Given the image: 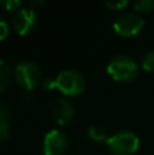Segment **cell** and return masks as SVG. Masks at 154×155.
<instances>
[{
	"label": "cell",
	"instance_id": "obj_1",
	"mask_svg": "<svg viewBox=\"0 0 154 155\" xmlns=\"http://www.w3.org/2000/svg\"><path fill=\"white\" fill-rule=\"evenodd\" d=\"M106 72L116 82L127 83L134 80L139 74L138 64L134 59L124 54L115 56L106 65Z\"/></svg>",
	"mask_w": 154,
	"mask_h": 155
},
{
	"label": "cell",
	"instance_id": "obj_2",
	"mask_svg": "<svg viewBox=\"0 0 154 155\" xmlns=\"http://www.w3.org/2000/svg\"><path fill=\"white\" fill-rule=\"evenodd\" d=\"M56 88L67 97H76L86 87V80L81 72L75 70H64L56 78Z\"/></svg>",
	"mask_w": 154,
	"mask_h": 155
},
{
	"label": "cell",
	"instance_id": "obj_3",
	"mask_svg": "<svg viewBox=\"0 0 154 155\" xmlns=\"http://www.w3.org/2000/svg\"><path fill=\"white\" fill-rule=\"evenodd\" d=\"M106 146L113 155H132L139 148V137L131 131H123L106 139Z\"/></svg>",
	"mask_w": 154,
	"mask_h": 155
},
{
	"label": "cell",
	"instance_id": "obj_4",
	"mask_svg": "<svg viewBox=\"0 0 154 155\" xmlns=\"http://www.w3.org/2000/svg\"><path fill=\"white\" fill-rule=\"evenodd\" d=\"M14 79L19 87L27 91H33L40 83H42V75L38 65L33 61H22L15 67Z\"/></svg>",
	"mask_w": 154,
	"mask_h": 155
},
{
	"label": "cell",
	"instance_id": "obj_5",
	"mask_svg": "<svg viewBox=\"0 0 154 155\" xmlns=\"http://www.w3.org/2000/svg\"><path fill=\"white\" fill-rule=\"evenodd\" d=\"M145 21L136 12L120 14L113 22V30L117 35L122 37H132L136 35L143 27Z\"/></svg>",
	"mask_w": 154,
	"mask_h": 155
},
{
	"label": "cell",
	"instance_id": "obj_6",
	"mask_svg": "<svg viewBox=\"0 0 154 155\" xmlns=\"http://www.w3.org/2000/svg\"><path fill=\"white\" fill-rule=\"evenodd\" d=\"M68 140L67 136L59 129H51L46 132L42 140V154L44 155H63L67 150Z\"/></svg>",
	"mask_w": 154,
	"mask_h": 155
},
{
	"label": "cell",
	"instance_id": "obj_7",
	"mask_svg": "<svg viewBox=\"0 0 154 155\" xmlns=\"http://www.w3.org/2000/svg\"><path fill=\"white\" fill-rule=\"evenodd\" d=\"M37 15L32 8H19L12 16V27L19 35H27L35 29Z\"/></svg>",
	"mask_w": 154,
	"mask_h": 155
},
{
	"label": "cell",
	"instance_id": "obj_8",
	"mask_svg": "<svg viewBox=\"0 0 154 155\" xmlns=\"http://www.w3.org/2000/svg\"><path fill=\"white\" fill-rule=\"evenodd\" d=\"M74 114H75L74 105L67 98L57 99L53 106V117L57 124H60V125L68 124L74 118Z\"/></svg>",
	"mask_w": 154,
	"mask_h": 155
},
{
	"label": "cell",
	"instance_id": "obj_9",
	"mask_svg": "<svg viewBox=\"0 0 154 155\" xmlns=\"http://www.w3.org/2000/svg\"><path fill=\"white\" fill-rule=\"evenodd\" d=\"M10 82H11L10 65H8L4 60H0V94L8 87Z\"/></svg>",
	"mask_w": 154,
	"mask_h": 155
},
{
	"label": "cell",
	"instance_id": "obj_10",
	"mask_svg": "<svg viewBox=\"0 0 154 155\" xmlns=\"http://www.w3.org/2000/svg\"><path fill=\"white\" fill-rule=\"evenodd\" d=\"M87 136L93 142H106V131L101 125H92L87 129Z\"/></svg>",
	"mask_w": 154,
	"mask_h": 155
},
{
	"label": "cell",
	"instance_id": "obj_11",
	"mask_svg": "<svg viewBox=\"0 0 154 155\" xmlns=\"http://www.w3.org/2000/svg\"><path fill=\"white\" fill-rule=\"evenodd\" d=\"M132 7L136 12H150L154 8V0H138L132 3Z\"/></svg>",
	"mask_w": 154,
	"mask_h": 155
},
{
	"label": "cell",
	"instance_id": "obj_12",
	"mask_svg": "<svg viewBox=\"0 0 154 155\" xmlns=\"http://www.w3.org/2000/svg\"><path fill=\"white\" fill-rule=\"evenodd\" d=\"M142 68L147 72H154V51L147 52L142 59Z\"/></svg>",
	"mask_w": 154,
	"mask_h": 155
},
{
	"label": "cell",
	"instance_id": "obj_13",
	"mask_svg": "<svg viewBox=\"0 0 154 155\" xmlns=\"http://www.w3.org/2000/svg\"><path fill=\"white\" fill-rule=\"evenodd\" d=\"M11 134V127L8 120H0V143L7 142Z\"/></svg>",
	"mask_w": 154,
	"mask_h": 155
},
{
	"label": "cell",
	"instance_id": "obj_14",
	"mask_svg": "<svg viewBox=\"0 0 154 155\" xmlns=\"http://www.w3.org/2000/svg\"><path fill=\"white\" fill-rule=\"evenodd\" d=\"M105 5L108 8H111V10H123V8H126L128 5V2L127 0H112V2H105Z\"/></svg>",
	"mask_w": 154,
	"mask_h": 155
},
{
	"label": "cell",
	"instance_id": "obj_15",
	"mask_svg": "<svg viewBox=\"0 0 154 155\" xmlns=\"http://www.w3.org/2000/svg\"><path fill=\"white\" fill-rule=\"evenodd\" d=\"M0 7L5 8L7 11H14L21 7V2H18V0H2L0 2Z\"/></svg>",
	"mask_w": 154,
	"mask_h": 155
},
{
	"label": "cell",
	"instance_id": "obj_16",
	"mask_svg": "<svg viewBox=\"0 0 154 155\" xmlns=\"http://www.w3.org/2000/svg\"><path fill=\"white\" fill-rule=\"evenodd\" d=\"M8 30H10V27H8L7 21H5V18L0 14V41H3L8 35Z\"/></svg>",
	"mask_w": 154,
	"mask_h": 155
},
{
	"label": "cell",
	"instance_id": "obj_17",
	"mask_svg": "<svg viewBox=\"0 0 154 155\" xmlns=\"http://www.w3.org/2000/svg\"><path fill=\"white\" fill-rule=\"evenodd\" d=\"M11 117V107L4 101H0V120H8Z\"/></svg>",
	"mask_w": 154,
	"mask_h": 155
},
{
	"label": "cell",
	"instance_id": "obj_18",
	"mask_svg": "<svg viewBox=\"0 0 154 155\" xmlns=\"http://www.w3.org/2000/svg\"><path fill=\"white\" fill-rule=\"evenodd\" d=\"M42 87L45 90H55L56 88V80H55V78H45L42 80Z\"/></svg>",
	"mask_w": 154,
	"mask_h": 155
},
{
	"label": "cell",
	"instance_id": "obj_19",
	"mask_svg": "<svg viewBox=\"0 0 154 155\" xmlns=\"http://www.w3.org/2000/svg\"><path fill=\"white\" fill-rule=\"evenodd\" d=\"M44 4H45V2H34V0L30 2V5H33V7H34V5H44Z\"/></svg>",
	"mask_w": 154,
	"mask_h": 155
}]
</instances>
